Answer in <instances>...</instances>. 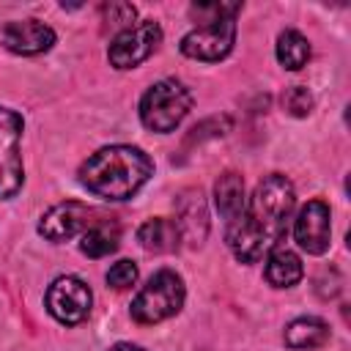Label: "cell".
Masks as SVG:
<instances>
[{
    "instance_id": "cell-1",
    "label": "cell",
    "mask_w": 351,
    "mask_h": 351,
    "mask_svg": "<svg viewBox=\"0 0 351 351\" xmlns=\"http://www.w3.org/2000/svg\"><path fill=\"white\" fill-rule=\"evenodd\" d=\"M296 208V189L282 173H269L247 197L241 214L228 222V247L241 263H255L271 252L285 236L288 219Z\"/></svg>"
},
{
    "instance_id": "cell-3",
    "label": "cell",
    "mask_w": 351,
    "mask_h": 351,
    "mask_svg": "<svg viewBox=\"0 0 351 351\" xmlns=\"http://www.w3.org/2000/svg\"><path fill=\"white\" fill-rule=\"evenodd\" d=\"M184 280L173 269H159L132 299V318L137 324H159L184 307Z\"/></svg>"
},
{
    "instance_id": "cell-6",
    "label": "cell",
    "mask_w": 351,
    "mask_h": 351,
    "mask_svg": "<svg viewBox=\"0 0 351 351\" xmlns=\"http://www.w3.org/2000/svg\"><path fill=\"white\" fill-rule=\"evenodd\" d=\"M22 115L0 107V197H14L25 184V167L19 154Z\"/></svg>"
},
{
    "instance_id": "cell-7",
    "label": "cell",
    "mask_w": 351,
    "mask_h": 351,
    "mask_svg": "<svg viewBox=\"0 0 351 351\" xmlns=\"http://www.w3.org/2000/svg\"><path fill=\"white\" fill-rule=\"evenodd\" d=\"M159 41H162V27L154 19H143L126 30H118L115 38L110 41V49H107L110 66L134 69L156 52Z\"/></svg>"
},
{
    "instance_id": "cell-10",
    "label": "cell",
    "mask_w": 351,
    "mask_h": 351,
    "mask_svg": "<svg viewBox=\"0 0 351 351\" xmlns=\"http://www.w3.org/2000/svg\"><path fill=\"white\" fill-rule=\"evenodd\" d=\"M293 236L307 255H324L329 250V236H332L329 206L324 200H307L296 214Z\"/></svg>"
},
{
    "instance_id": "cell-8",
    "label": "cell",
    "mask_w": 351,
    "mask_h": 351,
    "mask_svg": "<svg viewBox=\"0 0 351 351\" xmlns=\"http://www.w3.org/2000/svg\"><path fill=\"white\" fill-rule=\"evenodd\" d=\"M90 288L80 277H58L44 296L49 315L66 326H77L90 315Z\"/></svg>"
},
{
    "instance_id": "cell-12",
    "label": "cell",
    "mask_w": 351,
    "mask_h": 351,
    "mask_svg": "<svg viewBox=\"0 0 351 351\" xmlns=\"http://www.w3.org/2000/svg\"><path fill=\"white\" fill-rule=\"evenodd\" d=\"M178 233L186 236L192 244H200L208 222H206V203H203V192L200 189H184L178 197Z\"/></svg>"
},
{
    "instance_id": "cell-15",
    "label": "cell",
    "mask_w": 351,
    "mask_h": 351,
    "mask_svg": "<svg viewBox=\"0 0 351 351\" xmlns=\"http://www.w3.org/2000/svg\"><path fill=\"white\" fill-rule=\"evenodd\" d=\"M178 239H181L178 225L165 217H154V219L143 222L137 230V241L148 252H173V250H178Z\"/></svg>"
},
{
    "instance_id": "cell-11",
    "label": "cell",
    "mask_w": 351,
    "mask_h": 351,
    "mask_svg": "<svg viewBox=\"0 0 351 351\" xmlns=\"http://www.w3.org/2000/svg\"><path fill=\"white\" fill-rule=\"evenodd\" d=\"M0 38L14 55H38L55 44V30L38 19H16L3 27Z\"/></svg>"
},
{
    "instance_id": "cell-4",
    "label": "cell",
    "mask_w": 351,
    "mask_h": 351,
    "mask_svg": "<svg viewBox=\"0 0 351 351\" xmlns=\"http://www.w3.org/2000/svg\"><path fill=\"white\" fill-rule=\"evenodd\" d=\"M189 107H192V93L178 80H159L140 99V121L145 129L167 134L184 121Z\"/></svg>"
},
{
    "instance_id": "cell-19",
    "label": "cell",
    "mask_w": 351,
    "mask_h": 351,
    "mask_svg": "<svg viewBox=\"0 0 351 351\" xmlns=\"http://www.w3.org/2000/svg\"><path fill=\"white\" fill-rule=\"evenodd\" d=\"M282 107H285L291 115L304 118V115H310V110H313V93H310L307 88H302V85H293V88H288V90L282 93Z\"/></svg>"
},
{
    "instance_id": "cell-22",
    "label": "cell",
    "mask_w": 351,
    "mask_h": 351,
    "mask_svg": "<svg viewBox=\"0 0 351 351\" xmlns=\"http://www.w3.org/2000/svg\"><path fill=\"white\" fill-rule=\"evenodd\" d=\"M110 351H143L140 346H132V343H118V346H112Z\"/></svg>"
},
{
    "instance_id": "cell-5",
    "label": "cell",
    "mask_w": 351,
    "mask_h": 351,
    "mask_svg": "<svg viewBox=\"0 0 351 351\" xmlns=\"http://www.w3.org/2000/svg\"><path fill=\"white\" fill-rule=\"evenodd\" d=\"M236 41V16L200 19L195 30L181 38V52L192 60H222Z\"/></svg>"
},
{
    "instance_id": "cell-17",
    "label": "cell",
    "mask_w": 351,
    "mask_h": 351,
    "mask_svg": "<svg viewBox=\"0 0 351 351\" xmlns=\"http://www.w3.org/2000/svg\"><path fill=\"white\" fill-rule=\"evenodd\" d=\"M277 60L288 71H299L310 60V41L299 30H282L277 36Z\"/></svg>"
},
{
    "instance_id": "cell-16",
    "label": "cell",
    "mask_w": 351,
    "mask_h": 351,
    "mask_svg": "<svg viewBox=\"0 0 351 351\" xmlns=\"http://www.w3.org/2000/svg\"><path fill=\"white\" fill-rule=\"evenodd\" d=\"M214 203H217V211L228 222H233L241 214L244 203H247V197H244V178L239 173H233V170L222 173L217 178V184H214Z\"/></svg>"
},
{
    "instance_id": "cell-20",
    "label": "cell",
    "mask_w": 351,
    "mask_h": 351,
    "mask_svg": "<svg viewBox=\"0 0 351 351\" xmlns=\"http://www.w3.org/2000/svg\"><path fill=\"white\" fill-rule=\"evenodd\" d=\"M137 282V266L132 261H118L110 266L107 271V285H112L115 291H126Z\"/></svg>"
},
{
    "instance_id": "cell-18",
    "label": "cell",
    "mask_w": 351,
    "mask_h": 351,
    "mask_svg": "<svg viewBox=\"0 0 351 351\" xmlns=\"http://www.w3.org/2000/svg\"><path fill=\"white\" fill-rule=\"evenodd\" d=\"M80 250H82L88 258H104V255L115 252V250H118V228L110 225V219H101V222L90 225V228L82 233Z\"/></svg>"
},
{
    "instance_id": "cell-9",
    "label": "cell",
    "mask_w": 351,
    "mask_h": 351,
    "mask_svg": "<svg viewBox=\"0 0 351 351\" xmlns=\"http://www.w3.org/2000/svg\"><path fill=\"white\" fill-rule=\"evenodd\" d=\"M96 211L80 200H66V203H58L52 206L41 222H38V233L49 241H69L74 236H82L90 225H96L99 219H93Z\"/></svg>"
},
{
    "instance_id": "cell-14",
    "label": "cell",
    "mask_w": 351,
    "mask_h": 351,
    "mask_svg": "<svg viewBox=\"0 0 351 351\" xmlns=\"http://www.w3.org/2000/svg\"><path fill=\"white\" fill-rule=\"evenodd\" d=\"M329 340V326L326 321L315 318V315H302V318H293L288 326H285V346L288 348H296V351H310V348H318Z\"/></svg>"
},
{
    "instance_id": "cell-2",
    "label": "cell",
    "mask_w": 351,
    "mask_h": 351,
    "mask_svg": "<svg viewBox=\"0 0 351 351\" xmlns=\"http://www.w3.org/2000/svg\"><path fill=\"white\" fill-rule=\"evenodd\" d=\"M154 173V162L134 145H107L90 154L80 167V184L104 200L132 197Z\"/></svg>"
},
{
    "instance_id": "cell-13",
    "label": "cell",
    "mask_w": 351,
    "mask_h": 351,
    "mask_svg": "<svg viewBox=\"0 0 351 351\" xmlns=\"http://www.w3.org/2000/svg\"><path fill=\"white\" fill-rule=\"evenodd\" d=\"M304 277V266L299 255L288 247H274L266 261V280L274 288H293Z\"/></svg>"
},
{
    "instance_id": "cell-21",
    "label": "cell",
    "mask_w": 351,
    "mask_h": 351,
    "mask_svg": "<svg viewBox=\"0 0 351 351\" xmlns=\"http://www.w3.org/2000/svg\"><path fill=\"white\" fill-rule=\"evenodd\" d=\"M101 14H104V19H112V25H123L121 30H126V27H132L134 5H129V3H110V5L101 8Z\"/></svg>"
}]
</instances>
